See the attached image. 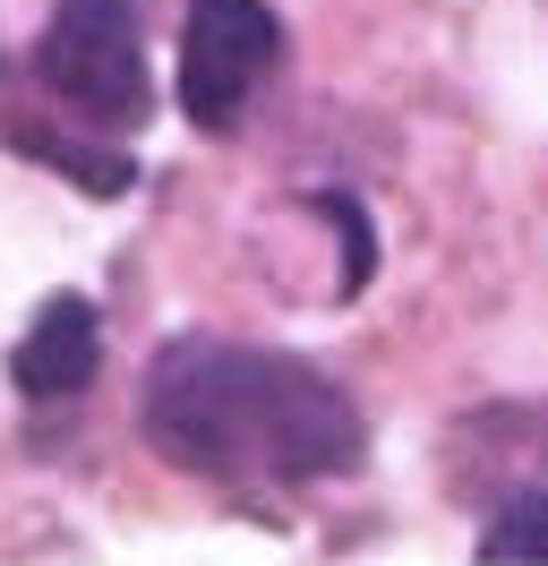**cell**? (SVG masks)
<instances>
[{
    "label": "cell",
    "instance_id": "cell-1",
    "mask_svg": "<svg viewBox=\"0 0 548 566\" xmlns=\"http://www.w3.org/2000/svg\"><path fill=\"white\" fill-rule=\"evenodd\" d=\"M137 429L171 472L240 497L308 490L369 455L360 403L317 360L232 335H171L137 387Z\"/></svg>",
    "mask_w": 548,
    "mask_h": 566
},
{
    "label": "cell",
    "instance_id": "cell-2",
    "mask_svg": "<svg viewBox=\"0 0 548 566\" xmlns=\"http://www.w3.org/2000/svg\"><path fill=\"white\" fill-rule=\"evenodd\" d=\"M34 95L61 104L95 138H137L155 120V70H146V27L137 0H61L52 27L34 35Z\"/></svg>",
    "mask_w": 548,
    "mask_h": 566
},
{
    "label": "cell",
    "instance_id": "cell-3",
    "mask_svg": "<svg viewBox=\"0 0 548 566\" xmlns=\"http://www.w3.org/2000/svg\"><path fill=\"white\" fill-rule=\"evenodd\" d=\"M283 61V18L266 0H189L180 27V112L205 138H232L240 112L257 104V86Z\"/></svg>",
    "mask_w": 548,
    "mask_h": 566
},
{
    "label": "cell",
    "instance_id": "cell-4",
    "mask_svg": "<svg viewBox=\"0 0 548 566\" xmlns=\"http://www.w3.org/2000/svg\"><path fill=\"white\" fill-rule=\"evenodd\" d=\"M95 360H103L95 301L86 292H52L34 310V326L18 335V353H9V387L27 395V403H61V395H77L95 378Z\"/></svg>",
    "mask_w": 548,
    "mask_h": 566
},
{
    "label": "cell",
    "instance_id": "cell-5",
    "mask_svg": "<svg viewBox=\"0 0 548 566\" xmlns=\"http://www.w3.org/2000/svg\"><path fill=\"white\" fill-rule=\"evenodd\" d=\"M479 558H548V490H506L479 524Z\"/></svg>",
    "mask_w": 548,
    "mask_h": 566
}]
</instances>
